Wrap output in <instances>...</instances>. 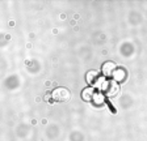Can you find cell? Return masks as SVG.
<instances>
[{"label": "cell", "instance_id": "6da1fadb", "mask_svg": "<svg viewBox=\"0 0 147 141\" xmlns=\"http://www.w3.org/2000/svg\"><path fill=\"white\" fill-rule=\"evenodd\" d=\"M101 90L105 93L107 97H114L119 92V85L114 80H105V82L101 86Z\"/></svg>", "mask_w": 147, "mask_h": 141}, {"label": "cell", "instance_id": "7a4b0ae2", "mask_svg": "<svg viewBox=\"0 0 147 141\" xmlns=\"http://www.w3.org/2000/svg\"><path fill=\"white\" fill-rule=\"evenodd\" d=\"M70 97H71V94L66 88H57L51 93V98L57 102H67L70 99Z\"/></svg>", "mask_w": 147, "mask_h": 141}, {"label": "cell", "instance_id": "3957f363", "mask_svg": "<svg viewBox=\"0 0 147 141\" xmlns=\"http://www.w3.org/2000/svg\"><path fill=\"white\" fill-rule=\"evenodd\" d=\"M116 69H117V65H116V63H113V61H107V63L102 64V68H101L102 74H104V77H107V78L113 77V73Z\"/></svg>", "mask_w": 147, "mask_h": 141}, {"label": "cell", "instance_id": "277c9868", "mask_svg": "<svg viewBox=\"0 0 147 141\" xmlns=\"http://www.w3.org/2000/svg\"><path fill=\"white\" fill-rule=\"evenodd\" d=\"M112 78H113L116 82H121V81H123L126 78V70L122 69V68H117V69L114 70Z\"/></svg>", "mask_w": 147, "mask_h": 141}, {"label": "cell", "instance_id": "5b68a950", "mask_svg": "<svg viewBox=\"0 0 147 141\" xmlns=\"http://www.w3.org/2000/svg\"><path fill=\"white\" fill-rule=\"evenodd\" d=\"M93 95H95L93 88H86V89L82 92V98H83V101H86V102L92 101V99H93Z\"/></svg>", "mask_w": 147, "mask_h": 141}, {"label": "cell", "instance_id": "8992f818", "mask_svg": "<svg viewBox=\"0 0 147 141\" xmlns=\"http://www.w3.org/2000/svg\"><path fill=\"white\" fill-rule=\"evenodd\" d=\"M97 78H98L97 70H89L88 73L86 74V80L89 85H95L96 81H97Z\"/></svg>", "mask_w": 147, "mask_h": 141}, {"label": "cell", "instance_id": "52a82bcc", "mask_svg": "<svg viewBox=\"0 0 147 141\" xmlns=\"http://www.w3.org/2000/svg\"><path fill=\"white\" fill-rule=\"evenodd\" d=\"M92 101H93V103H95L96 106H101V104L105 103V95L102 94V93H95Z\"/></svg>", "mask_w": 147, "mask_h": 141}, {"label": "cell", "instance_id": "ba28073f", "mask_svg": "<svg viewBox=\"0 0 147 141\" xmlns=\"http://www.w3.org/2000/svg\"><path fill=\"white\" fill-rule=\"evenodd\" d=\"M50 97H51V94H46V95H45V99H46V101H49Z\"/></svg>", "mask_w": 147, "mask_h": 141}]
</instances>
